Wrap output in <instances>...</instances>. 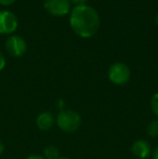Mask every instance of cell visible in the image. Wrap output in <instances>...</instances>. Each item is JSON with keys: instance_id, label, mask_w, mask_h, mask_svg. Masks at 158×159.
I'll return each instance as SVG.
<instances>
[{"instance_id": "6da1fadb", "label": "cell", "mask_w": 158, "mask_h": 159, "mask_svg": "<svg viewBox=\"0 0 158 159\" xmlns=\"http://www.w3.org/2000/svg\"><path fill=\"white\" fill-rule=\"evenodd\" d=\"M70 24L79 37L90 38L100 28V15L95 9L88 4L74 7L70 11Z\"/></svg>"}, {"instance_id": "7a4b0ae2", "label": "cell", "mask_w": 158, "mask_h": 159, "mask_svg": "<svg viewBox=\"0 0 158 159\" xmlns=\"http://www.w3.org/2000/svg\"><path fill=\"white\" fill-rule=\"evenodd\" d=\"M81 116L74 109H61L55 118V124L60 130L66 133L76 132L81 126Z\"/></svg>"}, {"instance_id": "3957f363", "label": "cell", "mask_w": 158, "mask_h": 159, "mask_svg": "<svg viewBox=\"0 0 158 159\" xmlns=\"http://www.w3.org/2000/svg\"><path fill=\"white\" fill-rule=\"evenodd\" d=\"M107 75L111 82H113L116 86H124L130 80L131 71L130 68L124 63L117 62V63L111 65Z\"/></svg>"}, {"instance_id": "277c9868", "label": "cell", "mask_w": 158, "mask_h": 159, "mask_svg": "<svg viewBox=\"0 0 158 159\" xmlns=\"http://www.w3.org/2000/svg\"><path fill=\"white\" fill-rule=\"evenodd\" d=\"M7 52L13 57H21L26 53L27 43L25 39L19 35H11L8 37L4 43Z\"/></svg>"}, {"instance_id": "5b68a950", "label": "cell", "mask_w": 158, "mask_h": 159, "mask_svg": "<svg viewBox=\"0 0 158 159\" xmlns=\"http://www.w3.org/2000/svg\"><path fill=\"white\" fill-rule=\"evenodd\" d=\"M17 26L19 20L14 13L9 10L0 11V35H13Z\"/></svg>"}, {"instance_id": "8992f818", "label": "cell", "mask_w": 158, "mask_h": 159, "mask_svg": "<svg viewBox=\"0 0 158 159\" xmlns=\"http://www.w3.org/2000/svg\"><path fill=\"white\" fill-rule=\"evenodd\" d=\"M43 7L44 10L53 16H64L72 11L70 0H46Z\"/></svg>"}, {"instance_id": "52a82bcc", "label": "cell", "mask_w": 158, "mask_h": 159, "mask_svg": "<svg viewBox=\"0 0 158 159\" xmlns=\"http://www.w3.org/2000/svg\"><path fill=\"white\" fill-rule=\"evenodd\" d=\"M132 154L139 159H148L152 156V147L146 140H137L131 146Z\"/></svg>"}, {"instance_id": "ba28073f", "label": "cell", "mask_w": 158, "mask_h": 159, "mask_svg": "<svg viewBox=\"0 0 158 159\" xmlns=\"http://www.w3.org/2000/svg\"><path fill=\"white\" fill-rule=\"evenodd\" d=\"M55 125V117L51 111H42L36 118V126L41 131H49Z\"/></svg>"}, {"instance_id": "9c48e42d", "label": "cell", "mask_w": 158, "mask_h": 159, "mask_svg": "<svg viewBox=\"0 0 158 159\" xmlns=\"http://www.w3.org/2000/svg\"><path fill=\"white\" fill-rule=\"evenodd\" d=\"M43 157L46 159H57L60 157V151L54 145H49L43 149Z\"/></svg>"}, {"instance_id": "30bf717a", "label": "cell", "mask_w": 158, "mask_h": 159, "mask_svg": "<svg viewBox=\"0 0 158 159\" xmlns=\"http://www.w3.org/2000/svg\"><path fill=\"white\" fill-rule=\"evenodd\" d=\"M146 132H147V135L150 136V138H153V139L158 138V119L152 120V121L148 124Z\"/></svg>"}, {"instance_id": "8fae6325", "label": "cell", "mask_w": 158, "mask_h": 159, "mask_svg": "<svg viewBox=\"0 0 158 159\" xmlns=\"http://www.w3.org/2000/svg\"><path fill=\"white\" fill-rule=\"evenodd\" d=\"M151 109L158 119V92L155 93L151 98Z\"/></svg>"}, {"instance_id": "7c38bea8", "label": "cell", "mask_w": 158, "mask_h": 159, "mask_svg": "<svg viewBox=\"0 0 158 159\" xmlns=\"http://www.w3.org/2000/svg\"><path fill=\"white\" fill-rule=\"evenodd\" d=\"M6 64H7V61H6V57H4L3 53L0 51V73L6 67Z\"/></svg>"}, {"instance_id": "4fadbf2b", "label": "cell", "mask_w": 158, "mask_h": 159, "mask_svg": "<svg viewBox=\"0 0 158 159\" xmlns=\"http://www.w3.org/2000/svg\"><path fill=\"white\" fill-rule=\"evenodd\" d=\"M70 3H74L75 7H78V6H84L87 4L88 0H70Z\"/></svg>"}, {"instance_id": "5bb4252c", "label": "cell", "mask_w": 158, "mask_h": 159, "mask_svg": "<svg viewBox=\"0 0 158 159\" xmlns=\"http://www.w3.org/2000/svg\"><path fill=\"white\" fill-rule=\"evenodd\" d=\"M16 0H0V6H3V7H8L13 4Z\"/></svg>"}, {"instance_id": "9a60e30c", "label": "cell", "mask_w": 158, "mask_h": 159, "mask_svg": "<svg viewBox=\"0 0 158 159\" xmlns=\"http://www.w3.org/2000/svg\"><path fill=\"white\" fill-rule=\"evenodd\" d=\"M25 159H46V158L41 155H29V156H27Z\"/></svg>"}, {"instance_id": "2e32d148", "label": "cell", "mask_w": 158, "mask_h": 159, "mask_svg": "<svg viewBox=\"0 0 158 159\" xmlns=\"http://www.w3.org/2000/svg\"><path fill=\"white\" fill-rule=\"evenodd\" d=\"M152 158L153 159H158V146L155 149H153V152H152Z\"/></svg>"}, {"instance_id": "e0dca14e", "label": "cell", "mask_w": 158, "mask_h": 159, "mask_svg": "<svg viewBox=\"0 0 158 159\" xmlns=\"http://www.w3.org/2000/svg\"><path fill=\"white\" fill-rule=\"evenodd\" d=\"M4 149H6V146H4L3 142H1V141H0V156H1L2 154H3Z\"/></svg>"}, {"instance_id": "ac0fdd59", "label": "cell", "mask_w": 158, "mask_h": 159, "mask_svg": "<svg viewBox=\"0 0 158 159\" xmlns=\"http://www.w3.org/2000/svg\"><path fill=\"white\" fill-rule=\"evenodd\" d=\"M155 21H156V24H157V25H158V13H157L156 17H155Z\"/></svg>"}, {"instance_id": "d6986e66", "label": "cell", "mask_w": 158, "mask_h": 159, "mask_svg": "<svg viewBox=\"0 0 158 159\" xmlns=\"http://www.w3.org/2000/svg\"><path fill=\"white\" fill-rule=\"evenodd\" d=\"M57 159H70V158H68V157H59Z\"/></svg>"}]
</instances>
